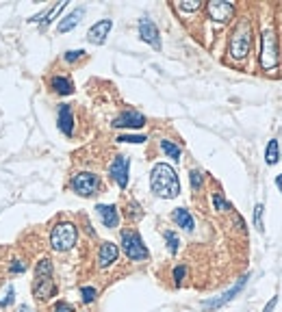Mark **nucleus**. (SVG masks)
<instances>
[{
  "mask_svg": "<svg viewBox=\"0 0 282 312\" xmlns=\"http://www.w3.org/2000/svg\"><path fill=\"white\" fill-rule=\"evenodd\" d=\"M113 28V20H100L96 22L89 31H87V41L93 43V46H102V43L106 41L108 33H111Z\"/></svg>",
  "mask_w": 282,
  "mask_h": 312,
  "instance_id": "nucleus-12",
  "label": "nucleus"
},
{
  "mask_svg": "<svg viewBox=\"0 0 282 312\" xmlns=\"http://www.w3.org/2000/svg\"><path fill=\"white\" fill-rule=\"evenodd\" d=\"M200 0H183V3H178V9L180 11H195L200 9Z\"/></svg>",
  "mask_w": 282,
  "mask_h": 312,
  "instance_id": "nucleus-26",
  "label": "nucleus"
},
{
  "mask_svg": "<svg viewBox=\"0 0 282 312\" xmlns=\"http://www.w3.org/2000/svg\"><path fill=\"white\" fill-rule=\"evenodd\" d=\"M161 150H163L170 158H174V161H180V148L176 146V143H172L170 139H163V141H161Z\"/></svg>",
  "mask_w": 282,
  "mask_h": 312,
  "instance_id": "nucleus-21",
  "label": "nucleus"
},
{
  "mask_svg": "<svg viewBox=\"0 0 282 312\" xmlns=\"http://www.w3.org/2000/svg\"><path fill=\"white\" fill-rule=\"evenodd\" d=\"M263 213H265V206H263V204H256V206H254V228H258V232L265 230Z\"/></svg>",
  "mask_w": 282,
  "mask_h": 312,
  "instance_id": "nucleus-22",
  "label": "nucleus"
},
{
  "mask_svg": "<svg viewBox=\"0 0 282 312\" xmlns=\"http://www.w3.org/2000/svg\"><path fill=\"white\" fill-rule=\"evenodd\" d=\"M81 295H83V301H85V303H91V301L98 297V291H96L93 286H83V288H81Z\"/></svg>",
  "mask_w": 282,
  "mask_h": 312,
  "instance_id": "nucleus-25",
  "label": "nucleus"
},
{
  "mask_svg": "<svg viewBox=\"0 0 282 312\" xmlns=\"http://www.w3.org/2000/svg\"><path fill=\"white\" fill-rule=\"evenodd\" d=\"M18 312H33V310L28 308V306H20V308H18Z\"/></svg>",
  "mask_w": 282,
  "mask_h": 312,
  "instance_id": "nucleus-36",
  "label": "nucleus"
},
{
  "mask_svg": "<svg viewBox=\"0 0 282 312\" xmlns=\"http://www.w3.org/2000/svg\"><path fill=\"white\" fill-rule=\"evenodd\" d=\"M76 228L72 223H59L54 226L52 232H50V245L57 252H68L76 245Z\"/></svg>",
  "mask_w": 282,
  "mask_h": 312,
  "instance_id": "nucleus-4",
  "label": "nucleus"
},
{
  "mask_svg": "<svg viewBox=\"0 0 282 312\" xmlns=\"http://www.w3.org/2000/svg\"><path fill=\"white\" fill-rule=\"evenodd\" d=\"M245 284H248V275H243L241 280L237 282V284L230 288V291H226L221 297H215V299H211V301H202V310H217V308H221V306H226L228 301H233L235 297L239 295L245 288Z\"/></svg>",
  "mask_w": 282,
  "mask_h": 312,
  "instance_id": "nucleus-8",
  "label": "nucleus"
},
{
  "mask_svg": "<svg viewBox=\"0 0 282 312\" xmlns=\"http://www.w3.org/2000/svg\"><path fill=\"white\" fill-rule=\"evenodd\" d=\"M189 178H191V189H193V191H198V189L202 186V180H204V176H202V171L193 169V171L189 173Z\"/></svg>",
  "mask_w": 282,
  "mask_h": 312,
  "instance_id": "nucleus-27",
  "label": "nucleus"
},
{
  "mask_svg": "<svg viewBox=\"0 0 282 312\" xmlns=\"http://www.w3.org/2000/svg\"><path fill=\"white\" fill-rule=\"evenodd\" d=\"M11 301H13V288H9V291H7L5 299H0V306H7V303H11Z\"/></svg>",
  "mask_w": 282,
  "mask_h": 312,
  "instance_id": "nucleus-34",
  "label": "nucleus"
},
{
  "mask_svg": "<svg viewBox=\"0 0 282 312\" xmlns=\"http://www.w3.org/2000/svg\"><path fill=\"white\" fill-rule=\"evenodd\" d=\"M139 37L146 43H150L152 48L161 50V35H158V28L152 20H148V18L139 20Z\"/></svg>",
  "mask_w": 282,
  "mask_h": 312,
  "instance_id": "nucleus-13",
  "label": "nucleus"
},
{
  "mask_svg": "<svg viewBox=\"0 0 282 312\" xmlns=\"http://www.w3.org/2000/svg\"><path fill=\"white\" fill-rule=\"evenodd\" d=\"M172 219L176 221L178 228H183V230H187V232H191V230L195 228L193 217H191V213H189L187 208H176V210L172 213Z\"/></svg>",
  "mask_w": 282,
  "mask_h": 312,
  "instance_id": "nucleus-18",
  "label": "nucleus"
},
{
  "mask_svg": "<svg viewBox=\"0 0 282 312\" xmlns=\"http://www.w3.org/2000/svg\"><path fill=\"white\" fill-rule=\"evenodd\" d=\"M33 293L37 299H48L54 295V284H52V265L48 258H41L35 269V284Z\"/></svg>",
  "mask_w": 282,
  "mask_h": 312,
  "instance_id": "nucleus-2",
  "label": "nucleus"
},
{
  "mask_svg": "<svg viewBox=\"0 0 282 312\" xmlns=\"http://www.w3.org/2000/svg\"><path fill=\"white\" fill-rule=\"evenodd\" d=\"M185 273H187V267L185 265H178L176 269H174V282H176V286L183 284V280H185Z\"/></svg>",
  "mask_w": 282,
  "mask_h": 312,
  "instance_id": "nucleus-29",
  "label": "nucleus"
},
{
  "mask_svg": "<svg viewBox=\"0 0 282 312\" xmlns=\"http://www.w3.org/2000/svg\"><path fill=\"white\" fill-rule=\"evenodd\" d=\"M276 303H278V295H273L271 299H269V303L263 308V312H273V308H276Z\"/></svg>",
  "mask_w": 282,
  "mask_h": 312,
  "instance_id": "nucleus-32",
  "label": "nucleus"
},
{
  "mask_svg": "<svg viewBox=\"0 0 282 312\" xmlns=\"http://www.w3.org/2000/svg\"><path fill=\"white\" fill-rule=\"evenodd\" d=\"M118 141L120 143H143L148 139H146V135H120Z\"/></svg>",
  "mask_w": 282,
  "mask_h": 312,
  "instance_id": "nucleus-23",
  "label": "nucleus"
},
{
  "mask_svg": "<svg viewBox=\"0 0 282 312\" xmlns=\"http://www.w3.org/2000/svg\"><path fill=\"white\" fill-rule=\"evenodd\" d=\"M280 56H278V39L273 28H267L263 33V48H260V65L263 70H273L278 65Z\"/></svg>",
  "mask_w": 282,
  "mask_h": 312,
  "instance_id": "nucleus-7",
  "label": "nucleus"
},
{
  "mask_svg": "<svg viewBox=\"0 0 282 312\" xmlns=\"http://www.w3.org/2000/svg\"><path fill=\"white\" fill-rule=\"evenodd\" d=\"M165 241H167V247H170L172 254L178 252V236H176V232H172V230L165 232Z\"/></svg>",
  "mask_w": 282,
  "mask_h": 312,
  "instance_id": "nucleus-24",
  "label": "nucleus"
},
{
  "mask_svg": "<svg viewBox=\"0 0 282 312\" xmlns=\"http://www.w3.org/2000/svg\"><path fill=\"white\" fill-rule=\"evenodd\" d=\"M70 186H72V191L78 193L81 198H91V195H96L100 191V178L91 171H81V173H74V176H72Z\"/></svg>",
  "mask_w": 282,
  "mask_h": 312,
  "instance_id": "nucleus-5",
  "label": "nucleus"
},
{
  "mask_svg": "<svg viewBox=\"0 0 282 312\" xmlns=\"http://www.w3.org/2000/svg\"><path fill=\"white\" fill-rule=\"evenodd\" d=\"M83 16H85V7H78V9H74L72 13H68L61 22H59V26H57V31L59 33H70L74 26H78V22L83 20Z\"/></svg>",
  "mask_w": 282,
  "mask_h": 312,
  "instance_id": "nucleus-17",
  "label": "nucleus"
},
{
  "mask_svg": "<svg viewBox=\"0 0 282 312\" xmlns=\"http://www.w3.org/2000/svg\"><path fill=\"white\" fill-rule=\"evenodd\" d=\"M213 204L217 210H230V204L221 198V193H213Z\"/></svg>",
  "mask_w": 282,
  "mask_h": 312,
  "instance_id": "nucleus-28",
  "label": "nucleus"
},
{
  "mask_svg": "<svg viewBox=\"0 0 282 312\" xmlns=\"http://www.w3.org/2000/svg\"><path fill=\"white\" fill-rule=\"evenodd\" d=\"M120 256V249H118V245L111 243V241H106L100 245V254H98V263L100 267H108V265H113L115 260H118Z\"/></svg>",
  "mask_w": 282,
  "mask_h": 312,
  "instance_id": "nucleus-15",
  "label": "nucleus"
},
{
  "mask_svg": "<svg viewBox=\"0 0 282 312\" xmlns=\"http://www.w3.org/2000/svg\"><path fill=\"white\" fill-rule=\"evenodd\" d=\"M52 312H74V308H72L68 301H59V303H57V306L52 308Z\"/></svg>",
  "mask_w": 282,
  "mask_h": 312,
  "instance_id": "nucleus-31",
  "label": "nucleus"
},
{
  "mask_svg": "<svg viewBox=\"0 0 282 312\" xmlns=\"http://www.w3.org/2000/svg\"><path fill=\"white\" fill-rule=\"evenodd\" d=\"M96 210H98L100 219H102V223H104L106 228H118L120 213H118V208H115L113 204H98Z\"/></svg>",
  "mask_w": 282,
  "mask_h": 312,
  "instance_id": "nucleus-14",
  "label": "nucleus"
},
{
  "mask_svg": "<svg viewBox=\"0 0 282 312\" xmlns=\"http://www.w3.org/2000/svg\"><path fill=\"white\" fill-rule=\"evenodd\" d=\"M50 87H52V91H57L59 96H70L72 91H74V85L68 76H52L50 78Z\"/></svg>",
  "mask_w": 282,
  "mask_h": 312,
  "instance_id": "nucleus-19",
  "label": "nucleus"
},
{
  "mask_svg": "<svg viewBox=\"0 0 282 312\" xmlns=\"http://www.w3.org/2000/svg\"><path fill=\"white\" fill-rule=\"evenodd\" d=\"M206 11L211 16V20L219 22V24H226L235 16V5L228 3V0H213V3L206 5Z\"/></svg>",
  "mask_w": 282,
  "mask_h": 312,
  "instance_id": "nucleus-9",
  "label": "nucleus"
},
{
  "mask_svg": "<svg viewBox=\"0 0 282 312\" xmlns=\"http://www.w3.org/2000/svg\"><path fill=\"white\" fill-rule=\"evenodd\" d=\"M276 186L280 189V193H282V173H280V176H276Z\"/></svg>",
  "mask_w": 282,
  "mask_h": 312,
  "instance_id": "nucleus-35",
  "label": "nucleus"
},
{
  "mask_svg": "<svg viewBox=\"0 0 282 312\" xmlns=\"http://www.w3.org/2000/svg\"><path fill=\"white\" fill-rule=\"evenodd\" d=\"M83 54H85V50H68V52H65V61H68V63H74V61L81 59Z\"/></svg>",
  "mask_w": 282,
  "mask_h": 312,
  "instance_id": "nucleus-30",
  "label": "nucleus"
},
{
  "mask_svg": "<svg viewBox=\"0 0 282 312\" xmlns=\"http://www.w3.org/2000/svg\"><path fill=\"white\" fill-rule=\"evenodd\" d=\"M24 269H26V267H24V265H22V263H20V260H16V263H13V265H11V273H22V271H24Z\"/></svg>",
  "mask_w": 282,
  "mask_h": 312,
  "instance_id": "nucleus-33",
  "label": "nucleus"
},
{
  "mask_svg": "<svg viewBox=\"0 0 282 312\" xmlns=\"http://www.w3.org/2000/svg\"><path fill=\"white\" fill-rule=\"evenodd\" d=\"M122 249L130 260H148V247L143 245L141 236L135 230H124L122 232Z\"/></svg>",
  "mask_w": 282,
  "mask_h": 312,
  "instance_id": "nucleus-6",
  "label": "nucleus"
},
{
  "mask_svg": "<svg viewBox=\"0 0 282 312\" xmlns=\"http://www.w3.org/2000/svg\"><path fill=\"white\" fill-rule=\"evenodd\" d=\"M150 189L152 193L163 200H172L180 193L178 173L172 169L167 163H156L150 171Z\"/></svg>",
  "mask_w": 282,
  "mask_h": 312,
  "instance_id": "nucleus-1",
  "label": "nucleus"
},
{
  "mask_svg": "<svg viewBox=\"0 0 282 312\" xmlns=\"http://www.w3.org/2000/svg\"><path fill=\"white\" fill-rule=\"evenodd\" d=\"M128 169H130V161L128 156H115L111 167H108V173H111V178L118 182L120 189H126L128 186Z\"/></svg>",
  "mask_w": 282,
  "mask_h": 312,
  "instance_id": "nucleus-10",
  "label": "nucleus"
},
{
  "mask_svg": "<svg viewBox=\"0 0 282 312\" xmlns=\"http://www.w3.org/2000/svg\"><path fill=\"white\" fill-rule=\"evenodd\" d=\"M115 128H143L146 126V115L139 111H122L113 119Z\"/></svg>",
  "mask_w": 282,
  "mask_h": 312,
  "instance_id": "nucleus-11",
  "label": "nucleus"
},
{
  "mask_svg": "<svg viewBox=\"0 0 282 312\" xmlns=\"http://www.w3.org/2000/svg\"><path fill=\"white\" fill-rule=\"evenodd\" d=\"M59 130L68 137H72V133H74V115H72L70 104L59 106Z\"/></svg>",
  "mask_w": 282,
  "mask_h": 312,
  "instance_id": "nucleus-16",
  "label": "nucleus"
},
{
  "mask_svg": "<svg viewBox=\"0 0 282 312\" xmlns=\"http://www.w3.org/2000/svg\"><path fill=\"white\" fill-rule=\"evenodd\" d=\"M250 46H252V28L248 22H241L235 28L233 37H230V56L233 59H245L250 52Z\"/></svg>",
  "mask_w": 282,
  "mask_h": 312,
  "instance_id": "nucleus-3",
  "label": "nucleus"
},
{
  "mask_svg": "<svg viewBox=\"0 0 282 312\" xmlns=\"http://www.w3.org/2000/svg\"><path fill=\"white\" fill-rule=\"evenodd\" d=\"M265 161H267V165H276L280 161V143H278V139H271L269 143H267Z\"/></svg>",
  "mask_w": 282,
  "mask_h": 312,
  "instance_id": "nucleus-20",
  "label": "nucleus"
}]
</instances>
